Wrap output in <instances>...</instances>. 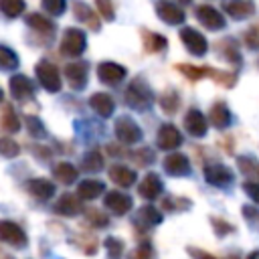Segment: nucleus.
Segmentation results:
<instances>
[{"label": "nucleus", "instance_id": "obj_1", "mask_svg": "<svg viewBox=\"0 0 259 259\" xmlns=\"http://www.w3.org/2000/svg\"><path fill=\"white\" fill-rule=\"evenodd\" d=\"M123 99L134 109H146V107H150V103L154 99V93H152V89L148 87V83L142 77H136L127 85V89L123 93Z\"/></svg>", "mask_w": 259, "mask_h": 259}, {"label": "nucleus", "instance_id": "obj_2", "mask_svg": "<svg viewBox=\"0 0 259 259\" xmlns=\"http://www.w3.org/2000/svg\"><path fill=\"white\" fill-rule=\"evenodd\" d=\"M87 49V36L81 28H67L61 40V53L65 57H79Z\"/></svg>", "mask_w": 259, "mask_h": 259}, {"label": "nucleus", "instance_id": "obj_3", "mask_svg": "<svg viewBox=\"0 0 259 259\" xmlns=\"http://www.w3.org/2000/svg\"><path fill=\"white\" fill-rule=\"evenodd\" d=\"M36 77H38V81H40V85L49 91V93H57V91H61V73H59V69L53 65V63H49V61H40L38 65H36Z\"/></svg>", "mask_w": 259, "mask_h": 259}, {"label": "nucleus", "instance_id": "obj_4", "mask_svg": "<svg viewBox=\"0 0 259 259\" xmlns=\"http://www.w3.org/2000/svg\"><path fill=\"white\" fill-rule=\"evenodd\" d=\"M0 241L16 249H24L28 245L26 233L22 231V227H18L12 221H0Z\"/></svg>", "mask_w": 259, "mask_h": 259}, {"label": "nucleus", "instance_id": "obj_5", "mask_svg": "<svg viewBox=\"0 0 259 259\" xmlns=\"http://www.w3.org/2000/svg\"><path fill=\"white\" fill-rule=\"evenodd\" d=\"M194 16H196V20H198L204 28H208V30H221V28L225 26V16H223L214 6H210V4H200V6H196V8H194Z\"/></svg>", "mask_w": 259, "mask_h": 259}, {"label": "nucleus", "instance_id": "obj_6", "mask_svg": "<svg viewBox=\"0 0 259 259\" xmlns=\"http://www.w3.org/2000/svg\"><path fill=\"white\" fill-rule=\"evenodd\" d=\"M180 40H182V45L186 47V51H188L190 55H194V57H202V55L208 51L206 38H204L198 30H194V28H190V26H184V28L180 30Z\"/></svg>", "mask_w": 259, "mask_h": 259}, {"label": "nucleus", "instance_id": "obj_7", "mask_svg": "<svg viewBox=\"0 0 259 259\" xmlns=\"http://www.w3.org/2000/svg\"><path fill=\"white\" fill-rule=\"evenodd\" d=\"M115 136H117V140L121 144H136V142L142 140V130L132 117L121 115L115 121Z\"/></svg>", "mask_w": 259, "mask_h": 259}, {"label": "nucleus", "instance_id": "obj_8", "mask_svg": "<svg viewBox=\"0 0 259 259\" xmlns=\"http://www.w3.org/2000/svg\"><path fill=\"white\" fill-rule=\"evenodd\" d=\"M156 14H158L160 20H164L166 24H172V26L174 24H182L184 18H186L184 10L178 4L170 2V0H158L156 2Z\"/></svg>", "mask_w": 259, "mask_h": 259}, {"label": "nucleus", "instance_id": "obj_9", "mask_svg": "<svg viewBox=\"0 0 259 259\" xmlns=\"http://www.w3.org/2000/svg\"><path fill=\"white\" fill-rule=\"evenodd\" d=\"M87 69H89V65L85 61H75V63L65 65L63 73H65V79L71 85V89L79 91L87 85Z\"/></svg>", "mask_w": 259, "mask_h": 259}, {"label": "nucleus", "instance_id": "obj_10", "mask_svg": "<svg viewBox=\"0 0 259 259\" xmlns=\"http://www.w3.org/2000/svg\"><path fill=\"white\" fill-rule=\"evenodd\" d=\"M125 67L113 63V61H103L97 65V79L105 85H117L125 77Z\"/></svg>", "mask_w": 259, "mask_h": 259}, {"label": "nucleus", "instance_id": "obj_11", "mask_svg": "<svg viewBox=\"0 0 259 259\" xmlns=\"http://www.w3.org/2000/svg\"><path fill=\"white\" fill-rule=\"evenodd\" d=\"M156 144L160 150H176L180 144H182V134L178 132L176 125L172 123H164L160 130H158V138H156Z\"/></svg>", "mask_w": 259, "mask_h": 259}, {"label": "nucleus", "instance_id": "obj_12", "mask_svg": "<svg viewBox=\"0 0 259 259\" xmlns=\"http://www.w3.org/2000/svg\"><path fill=\"white\" fill-rule=\"evenodd\" d=\"M10 93L18 101H26V99H30L34 95V83L26 75L16 73V75L10 77Z\"/></svg>", "mask_w": 259, "mask_h": 259}, {"label": "nucleus", "instance_id": "obj_13", "mask_svg": "<svg viewBox=\"0 0 259 259\" xmlns=\"http://www.w3.org/2000/svg\"><path fill=\"white\" fill-rule=\"evenodd\" d=\"M233 178H235V176H233L231 168H227V166H223V164H210V166L204 168V180H206L208 184H212V186L225 188L227 184L233 182Z\"/></svg>", "mask_w": 259, "mask_h": 259}, {"label": "nucleus", "instance_id": "obj_14", "mask_svg": "<svg viewBox=\"0 0 259 259\" xmlns=\"http://www.w3.org/2000/svg\"><path fill=\"white\" fill-rule=\"evenodd\" d=\"M184 127H186V132L190 134V136H194V138H202L204 134H206V130H208V121H206V117L202 115V111H198V109H188L186 111V115H184Z\"/></svg>", "mask_w": 259, "mask_h": 259}, {"label": "nucleus", "instance_id": "obj_15", "mask_svg": "<svg viewBox=\"0 0 259 259\" xmlns=\"http://www.w3.org/2000/svg\"><path fill=\"white\" fill-rule=\"evenodd\" d=\"M105 208L111 210L117 217H123L132 208V196H127L119 190H111V192L105 194Z\"/></svg>", "mask_w": 259, "mask_h": 259}, {"label": "nucleus", "instance_id": "obj_16", "mask_svg": "<svg viewBox=\"0 0 259 259\" xmlns=\"http://www.w3.org/2000/svg\"><path fill=\"white\" fill-rule=\"evenodd\" d=\"M164 170L170 176H188L190 174V162L184 154L174 152V154H168L164 158Z\"/></svg>", "mask_w": 259, "mask_h": 259}, {"label": "nucleus", "instance_id": "obj_17", "mask_svg": "<svg viewBox=\"0 0 259 259\" xmlns=\"http://www.w3.org/2000/svg\"><path fill=\"white\" fill-rule=\"evenodd\" d=\"M162 188H164V184H162L160 176L154 174V172H148V174L144 176V180L140 182L138 192H140V196L146 198V200H156V198L162 194Z\"/></svg>", "mask_w": 259, "mask_h": 259}, {"label": "nucleus", "instance_id": "obj_18", "mask_svg": "<svg viewBox=\"0 0 259 259\" xmlns=\"http://www.w3.org/2000/svg\"><path fill=\"white\" fill-rule=\"evenodd\" d=\"M223 8H225V12H227L231 18H235V20L249 18V16L255 12L251 0H225V2H223Z\"/></svg>", "mask_w": 259, "mask_h": 259}, {"label": "nucleus", "instance_id": "obj_19", "mask_svg": "<svg viewBox=\"0 0 259 259\" xmlns=\"http://www.w3.org/2000/svg\"><path fill=\"white\" fill-rule=\"evenodd\" d=\"M89 105H91L93 111H95L97 115H101V117H109V115L113 113V109H115L113 97H111L109 93H103V91L93 93V95L89 97Z\"/></svg>", "mask_w": 259, "mask_h": 259}, {"label": "nucleus", "instance_id": "obj_20", "mask_svg": "<svg viewBox=\"0 0 259 259\" xmlns=\"http://www.w3.org/2000/svg\"><path fill=\"white\" fill-rule=\"evenodd\" d=\"M208 121H210L217 130L229 127L231 121H233V113H231V109L227 107V103H223V101L214 103V105L210 107V111H208Z\"/></svg>", "mask_w": 259, "mask_h": 259}, {"label": "nucleus", "instance_id": "obj_21", "mask_svg": "<svg viewBox=\"0 0 259 259\" xmlns=\"http://www.w3.org/2000/svg\"><path fill=\"white\" fill-rule=\"evenodd\" d=\"M109 178H111V182H113L115 186L130 188V186L136 182L138 174H136V170H132V168H127V166L113 164V166L109 168Z\"/></svg>", "mask_w": 259, "mask_h": 259}, {"label": "nucleus", "instance_id": "obj_22", "mask_svg": "<svg viewBox=\"0 0 259 259\" xmlns=\"http://www.w3.org/2000/svg\"><path fill=\"white\" fill-rule=\"evenodd\" d=\"M26 188L28 192L38 198V200H49L53 194H55V184L49 180V178H34V180H28L26 182Z\"/></svg>", "mask_w": 259, "mask_h": 259}, {"label": "nucleus", "instance_id": "obj_23", "mask_svg": "<svg viewBox=\"0 0 259 259\" xmlns=\"http://www.w3.org/2000/svg\"><path fill=\"white\" fill-rule=\"evenodd\" d=\"M55 212L63 214V217H73L81 212V202L75 194H63L57 202H55Z\"/></svg>", "mask_w": 259, "mask_h": 259}, {"label": "nucleus", "instance_id": "obj_24", "mask_svg": "<svg viewBox=\"0 0 259 259\" xmlns=\"http://www.w3.org/2000/svg\"><path fill=\"white\" fill-rule=\"evenodd\" d=\"M73 10H75V16L81 20V22H85L89 28H93V30H99V20H97V14L99 12H95L93 8H89L85 2H79V0H75L73 2Z\"/></svg>", "mask_w": 259, "mask_h": 259}, {"label": "nucleus", "instance_id": "obj_25", "mask_svg": "<svg viewBox=\"0 0 259 259\" xmlns=\"http://www.w3.org/2000/svg\"><path fill=\"white\" fill-rule=\"evenodd\" d=\"M217 53L225 61H229L233 65H241V53H239V47L233 38H223L221 42H217Z\"/></svg>", "mask_w": 259, "mask_h": 259}, {"label": "nucleus", "instance_id": "obj_26", "mask_svg": "<svg viewBox=\"0 0 259 259\" xmlns=\"http://www.w3.org/2000/svg\"><path fill=\"white\" fill-rule=\"evenodd\" d=\"M103 190H105V184L99 182V180H83V182L77 186V194H79V198H83V200H93V198H97L99 194H103Z\"/></svg>", "mask_w": 259, "mask_h": 259}, {"label": "nucleus", "instance_id": "obj_27", "mask_svg": "<svg viewBox=\"0 0 259 259\" xmlns=\"http://www.w3.org/2000/svg\"><path fill=\"white\" fill-rule=\"evenodd\" d=\"M53 174L61 184H73L77 180V176H79V170L69 162H59L53 168Z\"/></svg>", "mask_w": 259, "mask_h": 259}, {"label": "nucleus", "instance_id": "obj_28", "mask_svg": "<svg viewBox=\"0 0 259 259\" xmlns=\"http://www.w3.org/2000/svg\"><path fill=\"white\" fill-rule=\"evenodd\" d=\"M160 221H162V214H160V210H156L152 204L142 206V208L138 210V217H136V223L142 225V227H146V229L158 225Z\"/></svg>", "mask_w": 259, "mask_h": 259}, {"label": "nucleus", "instance_id": "obj_29", "mask_svg": "<svg viewBox=\"0 0 259 259\" xmlns=\"http://www.w3.org/2000/svg\"><path fill=\"white\" fill-rule=\"evenodd\" d=\"M26 24H28L30 28L42 32V34H53V32H55V22H51L47 16H42V14H38V12L28 14V16H26Z\"/></svg>", "mask_w": 259, "mask_h": 259}, {"label": "nucleus", "instance_id": "obj_30", "mask_svg": "<svg viewBox=\"0 0 259 259\" xmlns=\"http://www.w3.org/2000/svg\"><path fill=\"white\" fill-rule=\"evenodd\" d=\"M142 36H144V49L148 53H160L166 49V36L158 34V32H152V30H142Z\"/></svg>", "mask_w": 259, "mask_h": 259}, {"label": "nucleus", "instance_id": "obj_31", "mask_svg": "<svg viewBox=\"0 0 259 259\" xmlns=\"http://www.w3.org/2000/svg\"><path fill=\"white\" fill-rule=\"evenodd\" d=\"M180 107V95L174 91V89H166L162 95H160V109L166 113V115H174Z\"/></svg>", "mask_w": 259, "mask_h": 259}, {"label": "nucleus", "instance_id": "obj_32", "mask_svg": "<svg viewBox=\"0 0 259 259\" xmlns=\"http://www.w3.org/2000/svg\"><path fill=\"white\" fill-rule=\"evenodd\" d=\"M103 168V156L99 150H89L81 160V172H99Z\"/></svg>", "mask_w": 259, "mask_h": 259}, {"label": "nucleus", "instance_id": "obj_33", "mask_svg": "<svg viewBox=\"0 0 259 259\" xmlns=\"http://www.w3.org/2000/svg\"><path fill=\"white\" fill-rule=\"evenodd\" d=\"M176 69L190 81H198L202 77H210V73H212V67H194V65H184V63L176 65Z\"/></svg>", "mask_w": 259, "mask_h": 259}, {"label": "nucleus", "instance_id": "obj_34", "mask_svg": "<svg viewBox=\"0 0 259 259\" xmlns=\"http://www.w3.org/2000/svg\"><path fill=\"white\" fill-rule=\"evenodd\" d=\"M0 127H2L4 132H8V134H14V132L20 130V121H18L16 111L12 109V105H6V107H4V111H2V115H0Z\"/></svg>", "mask_w": 259, "mask_h": 259}, {"label": "nucleus", "instance_id": "obj_35", "mask_svg": "<svg viewBox=\"0 0 259 259\" xmlns=\"http://www.w3.org/2000/svg\"><path fill=\"white\" fill-rule=\"evenodd\" d=\"M18 65H20L18 55L6 45H0V71H16Z\"/></svg>", "mask_w": 259, "mask_h": 259}, {"label": "nucleus", "instance_id": "obj_36", "mask_svg": "<svg viewBox=\"0 0 259 259\" xmlns=\"http://www.w3.org/2000/svg\"><path fill=\"white\" fill-rule=\"evenodd\" d=\"M24 8H26L24 0H0V10H2V14H6L8 18L20 16V14L24 12Z\"/></svg>", "mask_w": 259, "mask_h": 259}, {"label": "nucleus", "instance_id": "obj_37", "mask_svg": "<svg viewBox=\"0 0 259 259\" xmlns=\"http://www.w3.org/2000/svg\"><path fill=\"white\" fill-rule=\"evenodd\" d=\"M162 208H164V210H170V212H176V210H186V208H190V200H188V198L166 196V198L162 200Z\"/></svg>", "mask_w": 259, "mask_h": 259}, {"label": "nucleus", "instance_id": "obj_38", "mask_svg": "<svg viewBox=\"0 0 259 259\" xmlns=\"http://www.w3.org/2000/svg\"><path fill=\"white\" fill-rule=\"evenodd\" d=\"M85 219L89 221V225H93V227H97V229H103V227L109 225V219H107L101 210H97V208H87V210H85Z\"/></svg>", "mask_w": 259, "mask_h": 259}, {"label": "nucleus", "instance_id": "obj_39", "mask_svg": "<svg viewBox=\"0 0 259 259\" xmlns=\"http://www.w3.org/2000/svg\"><path fill=\"white\" fill-rule=\"evenodd\" d=\"M26 127H28V134H30L32 138H38V140L47 138V130H45V125H42V121H40L38 117L28 115V117H26Z\"/></svg>", "mask_w": 259, "mask_h": 259}, {"label": "nucleus", "instance_id": "obj_40", "mask_svg": "<svg viewBox=\"0 0 259 259\" xmlns=\"http://www.w3.org/2000/svg\"><path fill=\"white\" fill-rule=\"evenodd\" d=\"M123 247H125L123 241L117 239V237H107L105 239V249H107V253H109L111 259H119L121 253H123Z\"/></svg>", "mask_w": 259, "mask_h": 259}, {"label": "nucleus", "instance_id": "obj_41", "mask_svg": "<svg viewBox=\"0 0 259 259\" xmlns=\"http://www.w3.org/2000/svg\"><path fill=\"white\" fill-rule=\"evenodd\" d=\"M18 152H20V146H18L14 140H10V138H0V156H4V158H14V156H18Z\"/></svg>", "mask_w": 259, "mask_h": 259}, {"label": "nucleus", "instance_id": "obj_42", "mask_svg": "<svg viewBox=\"0 0 259 259\" xmlns=\"http://www.w3.org/2000/svg\"><path fill=\"white\" fill-rule=\"evenodd\" d=\"M40 4L53 16H61L65 12V8H67V0H40Z\"/></svg>", "mask_w": 259, "mask_h": 259}, {"label": "nucleus", "instance_id": "obj_43", "mask_svg": "<svg viewBox=\"0 0 259 259\" xmlns=\"http://www.w3.org/2000/svg\"><path fill=\"white\" fill-rule=\"evenodd\" d=\"M95 8L105 20H113L115 18V10H113V2L111 0H95Z\"/></svg>", "mask_w": 259, "mask_h": 259}, {"label": "nucleus", "instance_id": "obj_44", "mask_svg": "<svg viewBox=\"0 0 259 259\" xmlns=\"http://www.w3.org/2000/svg\"><path fill=\"white\" fill-rule=\"evenodd\" d=\"M210 225H212V229H214V233H217L219 237H225V235H229V233L235 231V227H233L231 223H227L225 219H217V217H212V219H210Z\"/></svg>", "mask_w": 259, "mask_h": 259}, {"label": "nucleus", "instance_id": "obj_45", "mask_svg": "<svg viewBox=\"0 0 259 259\" xmlns=\"http://www.w3.org/2000/svg\"><path fill=\"white\" fill-rule=\"evenodd\" d=\"M130 259H154V249L150 243H142L140 247H136L130 255Z\"/></svg>", "mask_w": 259, "mask_h": 259}, {"label": "nucleus", "instance_id": "obj_46", "mask_svg": "<svg viewBox=\"0 0 259 259\" xmlns=\"http://www.w3.org/2000/svg\"><path fill=\"white\" fill-rule=\"evenodd\" d=\"M132 158H134L140 166H146V164H152V162H154V154H152L150 148H142V150L132 152Z\"/></svg>", "mask_w": 259, "mask_h": 259}, {"label": "nucleus", "instance_id": "obj_47", "mask_svg": "<svg viewBox=\"0 0 259 259\" xmlns=\"http://www.w3.org/2000/svg\"><path fill=\"white\" fill-rule=\"evenodd\" d=\"M243 190H245V194H247L253 202L259 204V182H245V184H243Z\"/></svg>", "mask_w": 259, "mask_h": 259}, {"label": "nucleus", "instance_id": "obj_48", "mask_svg": "<svg viewBox=\"0 0 259 259\" xmlns=\"http://www.w3.org/2000/svg\"><path fill=\"white\" fill-rule=\"evenodd\" d=\"M245 42L249 49H259V28H251L245 32Z\"/></svg>", "mask_w": 259, "mask_h": 259}, {"label": "nucleus", "instance_id": "obj_49", "mask_svg": "<svg viewBox=\"0 0 259 259\" xmlns=\"http://www.w3.org/2000/svg\"><path fill=\"white\" fill-rule=\"evenodd\" d=\"M243 214L247 217V221H249V225L253 223V225H257L259 223V210L257 208H251V206H245L243 208Z\"/></svg>", "mask_w": 259, "mask_h": 259}, {"label": "nucleus", "instance_id": "obj_50", "mask_svg": "<svg viewBox=\"0 0 259 259\" xmlns=\"http://www.w3.org/2000/svg\"><path fill=\"white\" fill-rule=\"evenodd\" d=\"M188 253L192 259H217L214 255L206 253V251H200V249H194V247H188Z\"/></svg>", "mask_w": 259, "mask_h": 259}, {"label": "nucleus", "instance_id": "obj_51", "mask_svg": "<svg viewBox=\"0 0 259 259\" xmlns=\"http://www.w3.org/2000/svg\"><path fill=\"white\" fill-rule=\"evenodd\" d=\"M247 259H259V251H251V253L247 255Z\"/></svg>", "mask_w": 259, "mask_h": 259}, {"label": "nucleus", "instance_id": "obj_52", "mask_svg": "<svg viewBox=\"0 0 259 259\" xmlns=\"http://www.w3.org/2000/svg\"><path fill=\"white\" fill-rule=\"evenodd\" d=\"M223 259H241L239 255H227V257H223Z\"/></svg>", "mask_w": 259, "mask_h": 259}, {"label": "nucleus", "instance_id": "obj_53", "mask_svg": "<svg viewBox=\"0 0 259 259\" xmlns=\"http://www.w3.org/2000/svg\"><path fill=\"white\" fill-rule=\"evenodd\" d=\"M2 99H4V93H2V89H0V101H2Z\"/></svg>", "mask_w": 259, "mask_h": 259}, {"label": "nucleus", "instance_id": "obj_54", "mask_svg": "<svg viewBox=\"0 0 259 259\" xmlns=\"http://www.w3.org/2000/svg\"><path fill=\"white\" fill-rule=\"evenodd\" d=\"M4 259H12V257H4Z\"/></svg>", "mask_w": 259, "mask_h": 259}]
</instances>
